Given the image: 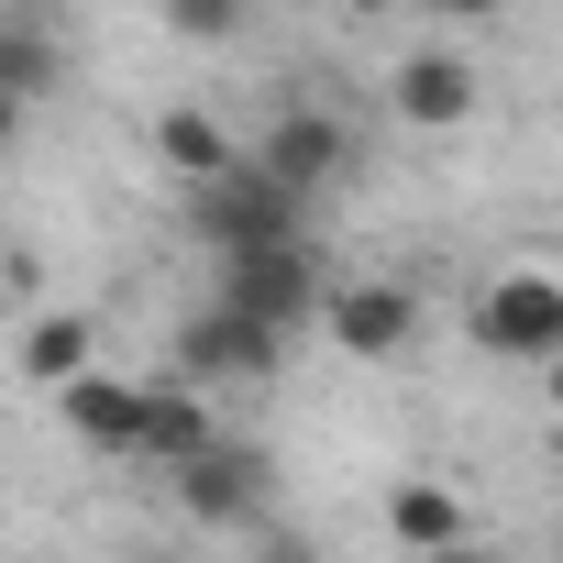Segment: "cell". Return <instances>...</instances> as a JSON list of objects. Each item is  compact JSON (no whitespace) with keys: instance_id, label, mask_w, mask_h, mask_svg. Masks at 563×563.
<instances>
[{"instance_id":"obj_16","label":"cell","mask_w":563,"mask_h":563,"mask_svg":"<svg viewBox=\"0 0 563 563\" xmlns=\"http://www.w3.org/2000/svg\"><path fill=\"white\" fill-rule=\"evenodd\" d=\"M243 563H321V552H310V541H299V530H276V519H265V530H254V552H243Z\"/></svg>"},{"instance_id":"obj_2","label":"cell","mask_w":563,"mask_h":563,"mask_svg":"<svg viewBox=\"0 0 563 563\" xmlns=\"http://www.w3.org/2000/svg\"><path fill=\"white\" fill-rule=\"evenodd\" d=\"M464 332H475V354H497V365H552V354H563V276H552V265H508L497 288H475Z\"/></svg>"},{"instance_id":"obj_9","label":"cell","mask_w":563,"mask_h":563,"mask_svg":"<svg viewBox=\"0 0 563 563\" xmlns=\"http://www.w3.org/2000/svg\"><path fill=\"white\" fill-rule=\"evenodd\" d=\"M387 111H398L409 133H453V122L475 111V67H464L453 45H420V56H398V78H387Z\"/></svg>"},{"instance_id":"obj_3","label":"cell","mask_w":563,"mask_h":563,"mask_svg":"<svg viewBox=\"0 0 563 563\" xmlns=\"http://www.w3.org/2000/svg\"><path fill=\"white\" fill-rule=\"evenodd\" d=\"M188 221H199V243H210V254H243V243H288V232L310 221V199H299L288 177H265V166L243 155L232 177L188 188Z\"/></svg>"},{"instance_id":"obj_4","label":"cell","mask_w":563,"mask_h":563,"mask_svg":"<svg viewBox=\"0 0 563 563\" xmlns=\"http://www.w3.org/2000/svg\"><path fill=\"white\" fill-rule=\"evenodd\" d=\"M276 365H288V332L254 321V310H232V299H210V310L177 321V376L188 387H265Z\"/></svg>"},{"instance_id":"obj_7","label":"cell","mask_w":563,"mask_h":563,"mask_svg":"<svg viewBox=\"0 0 563 563\" xmlns=\"http://www.w3.org/2000/svg\"><path fill=\"white\" fill-rule=\"evenodd\" d=\"M321 321H332V343L354 365H387V354L420 343V288H398V276H354V288H332Z\"/></svg>"},{"instance_id":"obj_1","label":"cell","mask_w":563,"mask_h":563,"mask_svg":"<svg viewBox=\"0 0 563 563\" xmlns=\"http://www.w3.org/2000/svg\"><path fill=\"white\" fill-rule=\"evenodd\" d=\"M166 486H177V519H199V530H265V508H276V453L243 442V431H221V442L188 453Z\"/></svg>"},{"instance_id":"obj_20","label":"cell","mask_w":563,"mask_h":563,"mask_svg":"<svg viewBox=\"0 0 563 563\" xmlns=\"http://www.w3.org/2000/svg\"><path fill=\"white\" fill-rule=\"evenodd\" d=\"M343 12H365V23H376V12H398V0H343Z\"/></svg>"},{"instance_id":"obj_15","label":"cell","mask_w":563,"mask_h":563,"mask_svg":"<svg viewBox=\"0 0 563 563\" xmlns=\"http://www.w3.org/2000/svg\"><path fill=\"white\" fill-rule=\"evenodd\" d=\"M166 12V34H188V45H232L243 34V0H155Z\"/></svg>"},{"instance_id":"obj_21","label":"cell","mask_w":563,"mask_h":563,"mask_svg":"<svg viewBox=\"0 0 563 563\" xmlns=\"http://www.w3.org/2000/svg\"><path fill=\"white\" fill-rule=\"evenodd\" d=\"M144 563H166V552H144Z\"/></svg>"},{"instance_id":"obj_8","label":"cell","mask_w":563,"mask_h":563,"mask_svg":"<svg viewBox=\"0 0 563 563\" xmlns=\"http://www.w3.org/2000/svg\"><path fill=\"white\" fill-rule=\"evenodd\" d=\"M56 409H67V431H78V453H133L144 464V409H155V387H133V376H78V387H56Z\"/></svg>"},{"instance_id":"obj_13","label":"cell","mask_w":563,"mask_h":563,"mask_svg":"<svg viewBox=\"0 0 563 563\" xmlns=\"http://www.w3.org/2000/svg\"><path fill=\"white\" fill-rule=\"evenodd\" d=\"M23 376L34 387H78L89 376V310H34L23 321Z\"/></svg>"},{"instance_id":"obj_10","label":"cell","mask_w":563,"mask_h":563,"mask_svg":"<svg viewBox=\"0 0 563 563\" xmlns=\"http://www.w3.org/2000/svg\"><path fill=\"white\" fill-rule=\"evenodd\" d=\"M210 442H221L210 387H188V376H177V387H155V409H144V464H166V475H177V464H188V453H210Z\"/></svg>"},{"instance_id":"obj_19","label":"cell","mask_w":563,"mask_h":563,"mask_svg":"<svg viewBox=\"0 0 563 563\" xmlns=\"http://www.w3.org/2000/svg\"><path fill=\"white\" fill-rule=\"evenodd\" d=\"M541 398H552V420H563V354H552V365H541Z\"/></svg>"},{"instance_id":"obj_11","label":"cell","mask_w":563,"mask_h":563,"mask_svg":"<svg viewBox=\"0 0 563 563\" xmlns=\"http://www.w3.org/2000/svg\"><path fill=\"white\" fill-rule=\"evenodd\" d=\"M387 530H398L409 552H453V541H475V519H464V497H453L442 475H409V486L387 497Z\"/></svg>"},{"instance_id":"obj_12","label":"cell","mask_w":563,"mask_h":563,"mask_svg":"<svg viewBox=\"0 0 563 563\" xmlns=\"http://www.w3.org/2000/svg\"><path fill=\"white\" fill-rule=\"evenodd\" d=\"M155 155H166V166H177L188 188H210V177H232V166H243L254 144H232V133H221L210 111H166V122H155Z\"/></svg>"},{"instance_id":"obj_17","label":"cell","mask_w":563,"mask_h":563,"mask_svg":"<svg viewBox=\"0 0 563 563\" xmlns=\"http://www.w3.org/2000/svg\"><path fill=\"white\" fill-rule=\"evenodd\" d=\"M431 12H442V23H497L508 0H431Z\"/></svg>"},{"instance_id":"obj_18","label":"cell","mask_w":563,"mask_h":563,"mask_svg":"<svg viewBox=\"0 0 563 563\" xmlns=\"http://www.w3.org/2000/svg\"><path fill=\"white\" fill-rule=\"evenodd\" d=\"M420 563H497L486 541H453V552H420Z\"/></svg>"},{"instance_id":"obj_5","label":"cell","mask_w":563,"mask_h":563,"mask_svg":"<svg viewBox=\"0 0 563 563\" xmlns=\"http://www.w3.org/2000/svg\"><path fill=\"white\" fill-rule=\"evenodd\" d=\"M221 299H232V310H254V321H276V332H299L310 310H332V288H321V254H310V232L221 254Z\"/></svg>"},{"instance_id":"obj_14","label":"cell","mask_w":563,"mask_h":563,"mask_svg":"<svg viewBox=\"0 0 563 563\" xmlns=\"http://www.w3.org/2000/svg\"><path fill=\"white\" fill-rule=\"evenodd\" d=\"M0 78H12V100H23V111L56 89V45H45V23H0Z\"/></svg>"},{"instance_id":"obj_6","label":"cell","mask_w":563,"mask_h":563,"mask_svg":"<svg viewBox=\"0 0 563 563\" xmlns=\"http://www.w3.org/2000/svg\"><path fill=\"white\" fill-rule=\"evenodd\" d=\"M254 166H265V177H288L299 199H321V188H343V177H354V122H343V111H321V100H288V111L254 133Z\"/></svg>"}]
</instances>
